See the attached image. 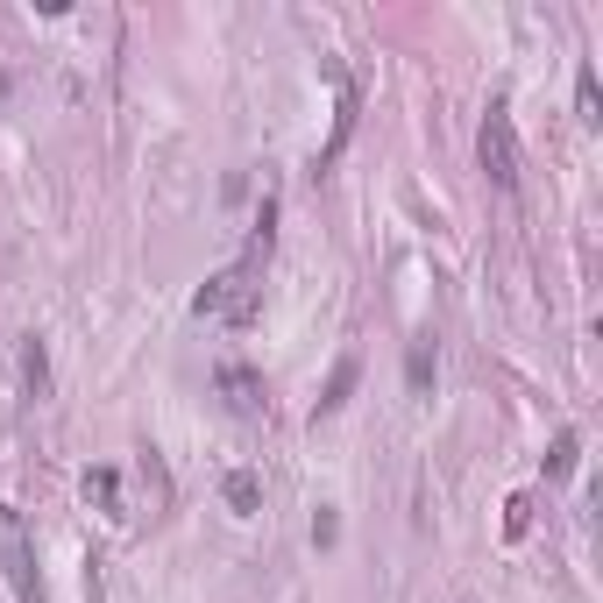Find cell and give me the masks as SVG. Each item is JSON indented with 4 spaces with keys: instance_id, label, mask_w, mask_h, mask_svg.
I'll use <instances>...</instances> for the list:
<instances>
[{
    "instance_id": "ba28073f",
    "label": "cell",
    "mask_w": 603,
    "mask_h": 603,
    "mask_svg": "<svg viewBox=\"0 0 603 603\" xmlns=\"http://www.w3.org/2000/svg\"><path fill=\"white\" fill-rule=\"evenodd\" d=\"M22 369H29V398H43V376H50V369H43V341H29Z\"/></svg>"
},
{
    "instance_id": "9c48e42d",
    "label": "cell",
    "mask_w": 603,
    "mask_h": 603,
    "mask_svg": "<svg viewBox=\"0 0 603 603\" xmlns=\"http://www.w3.org/2000/svg\"><path fill=\"white\" fill-rule=\"evenodd\" d=\"M114 490H121V483H114V469H93V476H86V497H100L107 511H114Z\"/></svg>"
},
{
    "instance_id": "8992f818",
    "label": "cell",
    "mask_w": 603,
    "mask_h": 603,
    "mask_svg": "<svg viewBox=\"0 0 603 603\" xmlns=\"http://www.w3.org/2000/svg\"><path fill=\"white\" fill-rule=\"evenodd\" d=\"M348 391H355V355H348V362L334 369V384H327V398H320V412H334V405H341Z\"/></svg>"
},
{
    "instance_id": "7a4b0ae2",
    "label": "cell",
    "mask_w": 603,
    "mask_h": 603,
    "mask_svg": "<svg viewBox=\"0 0 603 603\" xmlns=\"http://www.w3.org/2000/svg\"><path fill=\"white\" fill-rule=\"evenodd\" d=\"M0 575H8L15 603H50L43 575H36V540H29V525H22L15 504H0Z\"/></svg>"
},
{
    "instance_id": "5b68a950",
    "label": "cell",
    "mask_w": 603,
    "mask_h": 603,
    "mask_svg": "<svg viewBox=\"0 0 603 603\" xmlns=\"http://www.w3.org/2000/svg\"><path fill=\"white\" fill-rule=\"evenodd\" d=\"M256 504H263V483H256L249 469H235V476H228V511H242V518H249Z\"/></svg>"
},
{
    "instance_id": "6da1fadb",
    "label": "cell",
    "mask_w": 603,
    "mask_h": 603,
    "mask_svg": "<svg viewBox=\"0 0 603 603\" xmlns=\"http://www.w3.org/2000/svg\"><path fill=\"white\" fill-rule=\"evenodd\" d=\"M263 256H270V206H263V220H256V242H249V256L206 277V291H199V313H206V320H228V327H242V320L256 313V291H263Z\"/></svg>"
},
{
    "instance_id": "52a82bcc",
    "label": "cell",
    "mask_w": 603,
    "mask_h": 603,
    "mask_svg": "<svg viewBox=\"0 0 603 603\" xmlns=\"http://www.w3.org/2000/svg\"><path fill=\"white\" fill-rule=\"evenodd\" d=\"M575 447H582L575 433H554V455H547V476H568V469H575Z\"/></svg>"
},
{
    "instance_id": "277c9868",
    "label": "cell",
    "mask_w": 603,
    "mask_h": 603,
    "mask_svg": "<svg viewBox=\"0 0 603 603\" xmlns=\"http://www.w3.org/2000/svg\"><path fill=\"white\" fill-rule=\"evenodd\" d=\"M220 391H228L235 412H256V405H263V384H256L249 369H220Z\"/></svg>"
},
{
    "instance_id": "3957f363",
    "label": "cell",
    "mask_w": 603,
    "mask_h": 603,
    "mask_svg": "<svg viewBox=\"0 0 603 603\" xmlns=\"http://www.w3.org/2000/svg\"><path fill=\"white\" fill-rule=\"evenodd\" d=\"M476 157H483V171H490V185H497V192H518V135H511V114H504V107H490V114H483Z\"/></svg>"
}]
</instances>
